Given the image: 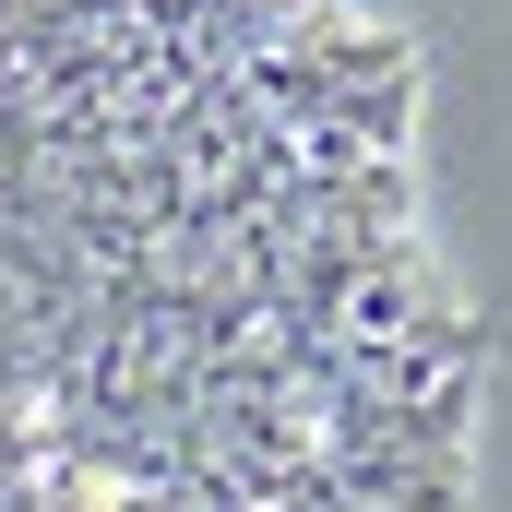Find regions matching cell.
I'll return each instance as SVG.
<instances>
[{
  "instance_id": "obj_1",
  "label": "cell",
  "mask_w": 512,
  "mask_h": 512,
  "mask_svg": "<svg viewBox=\"0 0 512 512\" xmlns=\"http://www.w3.org/2000/svg\"><path fill=\"white\" fill-rule=\"evenodd\" d=\"M405 108L346 0H0V512L465 501Z\"/></svg>"
}]
</instances>
